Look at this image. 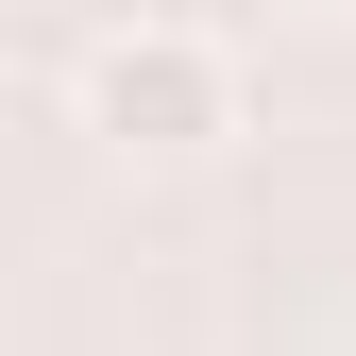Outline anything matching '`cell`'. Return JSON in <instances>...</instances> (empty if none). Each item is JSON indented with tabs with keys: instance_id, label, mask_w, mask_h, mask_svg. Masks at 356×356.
Listing matches in <instances>:
<instances>
[{
	"instance_id": "cell-1",
	"label": "cell",
	"mask_w": 356,
	"mask_h": 356,
	"mask_svg": "<svg viewBox=\"0 0 356 356\" xmlns=\"http://www.w3.org/2000/svg\"><path fill=\"white\" fill-rule=\"evenodd\" d=\"M68 119L119 170H204V153L254 136V68H238V34H204V17H119V34L68 51Z\"/></svg>"
}]
</instances>
